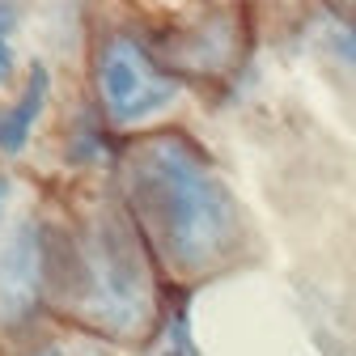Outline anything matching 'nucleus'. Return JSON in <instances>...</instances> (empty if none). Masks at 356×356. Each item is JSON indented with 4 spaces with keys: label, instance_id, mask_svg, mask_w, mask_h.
<instances>
[{
    "label": "nucleus",
    "instance_id": "1",
    "mask_svg": "<svg viewBox=\"0 0 356 356\" xmlns=\"http://www.w3.org/2000/svg\"><path fill=\"white\" fill-rule=\"evenodd\" d=\"M127 200L149 246L174 272H208L242 234L229 187L178 131L149 136L127 161Z\"/></svg>",
    "mask_w": 356,
    "mask_h": 356
},
{
    "label": "nucleus",
    "instance_id": "2",
    "mask_svg": "<svg viewBox=\"0 0 356 356\" xmlns=\"http://www.w3.org/2000/svg\"><path fill=\"white\" fill-rule=\"evenodd\" d=\"M72 305L106 335H136L149 327L153 289L131 234L115 220H94L72 238Z\"/></svg>",
    "mask_w": 356,
    "mask_h": 356
},
{
    "label": "nucleus",
    "instance_id": "3",
    "mask_svg": "<svg viewBox=\"0 0 356 356\" xmlns=\"http://www.w3.org/2000/svg\"><path fill=\"white\" fill-rule=\"evenodd\" d=\"M98 102L115 127H140L165 115L178 98V81L165 72L140 38L131 34H111L98 51Z\"/></svg>",
    "mask_w": 356,
    "mask_h": 356
},
{
    "label": "nucleus",
    "instance_id": "4",
    "mask_svg": "<svg viewBox=\"0 0 356 356\" xmlns=\"http://www.w3.org/2000/svg\"><path fill=\"white\" fill-rule=\"evenodd\" d=\"M42 280H47L42 234L34 225H17V234L0 250V318L26 323L42 297Z\"/></svg>",
    "mask_w": 356,
    "mask_h": 356
},
{
    "label": "nucleus",
    "instance_id": "5",
    "mask_svg": "<svg viewBox=\"0 0 356 356\" xmlns=\"http://www.w3.org/2000/svg\"><path fill=\"white\" fill-rule=\"evenodd\" d=\"M47 94H51V72L42 64H34L30 76H26V89L9 106H0V153L5 157H17L30 145L34 127H38V115L47 106Z\"/></svg>",
    "mask_w": 356,
    "mask_h": 356
},
{
    "label": "nucleus",
    "instance_id": "6",
    "mask_svg": "<svg viewBox=\"0 0 356 356\" xmlns=\"http://www.w3.org/2000/svg\"><path fill=\"white\" fill-rule=\"evenodd\" d=\"M153 356H200L195 335H191V323H187L183 309H178V314H170V323H165V331H161Z\"/></svg>",
    "mask_w": 356,
    "mask_h": 356
},
{
    "label": "nucleus",
    "instance_id": "7",
    "mask_svg": "<svg viewBox=\"0 0 356 356\" xmlns=\"http://www.w3.org/2000/svg\"><path fill=\"white\" fill-rule=\"evenodd\" d=\"M34 356H111V352L98 348V343H89V339H56L47 348H38Z\"/></svg>",
    "mask_w": 356,
    "mask_h": 356
},
{
    "label": "nucleus",
    "instance_id": "8",
    "mask_svg": "<svg viewBox=\"0 0 356 356\" xmlns=\"http://www.w3.org/2000/svg\"><path fill=\"white\" fill-rule=\"evenodd\" d=\"M331 51H335L348 68H356V26H343V30L331 34Z\"/></svg>",
    "mask_w": 356,
    "mask_h": 356
},
{
    "label": "nucleus",
    "instance_id": "9",
    "mask_svg": "<svg viewBox=\"0 0 356 356\" xmlns=\"http://www.w3.org/2000/svg\"><path fill=\"white\" fill-rule=\"evenodd\" d=\"M17 13H22L17 5H0V38H5V34H9V26L17 22Z\"/></svg>",
    "mask_w": 356,
    "mask_h": 356
},
{
    "label": "nucleus",
    "instance_id": "10",
    "mask_svg": "<svg viewBox=\"0 0 356 356\" xmlns=\"http://www.w3.org/2000/svg\"><path fill=\"white\" fill-rule=\"evenodd\" d=\"M9 72H13V51H9V42L0 38V81H9Z\"/></svg>",
    "mask_w": 356,
    "mask_h": 356
},
{
    "label": "nucleus",
    "instance_id": "11",
    "mask_svg": "<svg viewBox=\"0 0 356 356\" xmlns=\"http://www.w3.org/2000/svg\"><path fill=\"white\" fill-rule=\"evenodd\" d=\"M5 195H9V183H0V208H5Z\"/></svg>",
    "mask_w": 356,
    "mask_h": 356
}]
</instances>
